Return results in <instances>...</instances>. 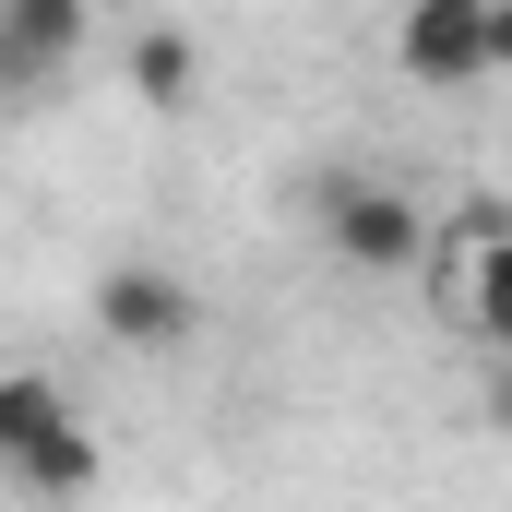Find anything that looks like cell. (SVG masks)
<instances>
[{"label":"cell","mask_w":512,"mask_h":512,"mask_svg":"<svg viewBox=\"0 0 512 512\" xmlns=\"http://www.w3.org/2000/svg\"><path fill=\"white\" fill-rule=\"evenodd\" d=\"M489 72H512V0H489Z\"/></svg>","instance_id":"ba28073f"},{"label":"cell","mask_w":512,"mask_h":512,"mask_svg":"<svg viewBox=\"0 0 512 512\" xmlns=\"http://www.w3.org/2000/svg\"><path fill=\"white\" fill-rule=\"evenodd\" d=\"M84 60V0H0V96H48Z\"/></svg>","instance_id":"277c9868"},{"label":"cell","mask_w":512,"mask_h":512,"mask_svg":"<svg viewBox=\"0 0 512 512\" xmlns=\"http://www.w3.org/2000/svg\"><path fill=\"white\" fill-rule=\"evenodd\" d=\"M453 322H477L489 334V358H512V239H477V251H453Z\"/></svg>","instance_id":"8992f818"},{"label":"cell","mask_w":512,"mask_h":512,"mask_svg":"<svg viewBox=\"0 0 512 512\" xmlns=\"http://www.w3.org/2000/svg\"><path fill=\"white\" fill-rule=\"evenodd\" d=\"M477 405H489V429H512V358L489 370V393H477Z\"/></svg>","instance_id":"9c48e42d"},{"label":"cell","mask_w":512,"mask_h":512,"mask_svg":"<svg viewBox=\"0 0 512 512\" xmlns=\"http://www.w3.org/2000/svg\"><path fill=\"white\" fill-rule=\"evenodd\" d=\"M310 215H322L334 262H358V274H417V262H429V215H417V191H393V179L334 167V179H310Z\"/></svg>","instance_id":"7a4b0ae2"},{"label":"cell","mask_w":512,"mask_h":512,"mask_svg":"<svg viewBox=\"0 0 512 512\" xmlns=\"http://www.w3.org/2000/svg\"><path fill=\"white\" fill-rule=\"evenodd\" d=\"M96 334L131 346V358H179V346L203 334V298H191L167 262H108V274H96Z\"/></svg>","instance_id":"3957f363"},{"label":"cell","mask_w":512,"mask_h":512,"mask_svg":"<svg viewBox=\"0 0 512 512\" xmlns=\"http://www.w3.org/2000/svg\"><path fill=\"white\" fill-rule=\"evenodd\" d=\"M120 72H131V96H143V108H191V84H203V48H191L179 24H131Z\"/></svg>","instance_id":"52a82bcc"},{"label":"cell","mask_w":512,"mask_h":512,"mask_svg":"<svg viewBox=\"0 0 512 512\" xmlns=\"http://www.w3.org/2000/svg\"><path fill=\"white\" fill-rule=\"evenodd\" d=\"M393 60H405L417 84H477V72H489V0H417V12L393 24Z\"/></svg>","instance_id":"5b68a950"},{"label":"cell","mask_w":512,"mask_h":512,"mask_svg":"<svg viewBox=\"0 0 512 512\" xmlns=\"http://www.w3.org/2000/svg\"><path fill=\"white\" fill-rule=\"evenodd\" d=\"M0 465H12L36 501H84V489H96V429L72 417V393H60V382L0 370Z\"/></svg>","instance_id":"6da1fadb"}]
</instances>
